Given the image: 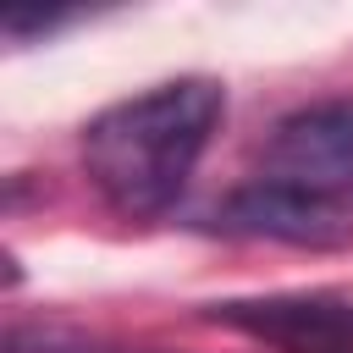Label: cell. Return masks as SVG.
Here are the masks:
<instances>
[{
  "label": "cell",
  "instance_id": "obj_3",
  "mask_svg": "<svg viewBox=\"0 0 353 353\" xmlns=\"http://www.w3.org/2000/svg\"><path fill=\"white\" fill-rule=\"evenodd\" d=\"M210 226L226 237H265V243H298V248H331V243L353 237L347 210L309 199V193L270 182V176H254L248 188L226 193L210 210Z\"/></svg>",
  "mask_w": 353,
  "mask_h": 353
},
{
  "label": "cell",
  "instance_id": "obj_2",
  "mask_svg": "<svg viewBox=\"0 0 353 353\" xmlns=\"http://www.w3.org/2000/svg\"><path fill=\"white\" fill-rule=\"evenodd\" d=\"M270 182H287L309 199H325L336 210L353 204V94L303 105L276 121L265 143V171Z\"/></svg>",
  "mask_w": 353,
  "mask_h": 353
},
{
  "label": "cell",
  "instance_id": "obj_1",
  "mask_svg": "<svg viewBox=\"0 0 353 353\" xmlns=\"http://www.w3.org/2000/svg\"><path fill=\"white\" fill-rule=\"evenodd\" d=\"M221 116H226V88L215 77L154 83L132 99L105 105L83 127V171L116 215L154 221L182 199Z\"/></svg>",
  "mask_w": 353,
  "mask_h": 353
},
{
  "label": "cell",
  "instance_id": "obj_4",
  "mask_svg": "<svg viewBox=\"0 0 353 353\" xmlns=\"http://www.w3.org/2000/svg\"><path fill=\"white\" fill-rule=\"evenodd\" d=\"M210 314L281 353H353V298L270 292V298H226Z\"/></svg>",
  "mask_w": 353,
  "mask_h": 353
}]
</instances>
